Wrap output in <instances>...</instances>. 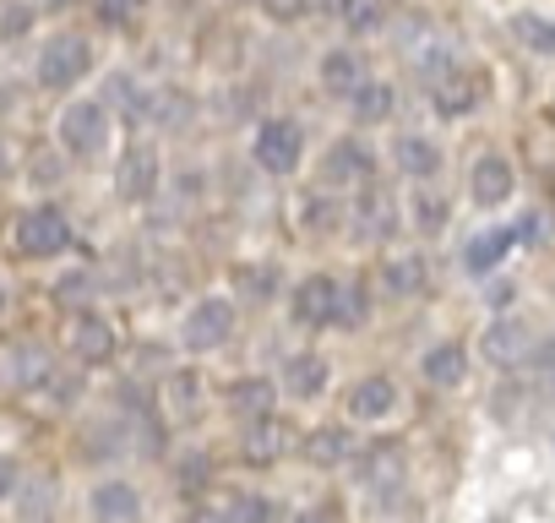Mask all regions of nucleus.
<instances>
[{
	"label": "nucleus",
	"mask_w": 555,
	"mask_h": 523,
	"mask_svg": "<svg viewBox=\"0 0 555 523\" xmlns=\"http://www.w3.org/2000/svg\"><path fill=\"white\" fill-rule=\"evenodd\" d=\"M278 387H284L295 404H317L327 387H333V366L317 355V349H295L284 360V371H278Z\"/></svg>",
	"instance_id": "nucleus-20"
},
{
	"label": "nucleus",
	"mask_w": 555,
	"mask_h": 523,
	"mask_svg": "<svg viewBox=\"0 0 555 523\" xmlns=\"http://www.w3.org/2000/svg\"><path fill=\"white\" fill-rule=\"evenodd\" d=\"M322 186L349 196V191H371L376 186V153L360 142V137H338L327 153H322Z\"/></svg>",
	"instance_id": "nucleus-9"
},
{
	"label": "nucleus",
	"mask_w": 555,
	"mask_h": 523,
	"mask_svg": "<svg viewBox=\"0 0 555 523\" xmlns=\"http://www.w3.org/2000/svg\"><path fill=\"white\" fill-rule=\"evenodd\" d=\"M409 480V452H403V442H376V447H365L360 452V485L365 490H398Z\"/></svg>",
	"instance_id": "nucleus-23"
},
{
	"label": "nucleus",
	"mask_w": 555,
	"mask_h": 523,
	"mask_svg": "<svg viewBox=\"0 0 555 523\" xmlns=\"http://www.w3.org/2000/svg\"><path fill=\"white\" fill-rule=\"evenodd\" d=\"M55 137V148L66 153V164H99V158H109V148H115V115H109V104L99 99V93H72L61 110H55V126H50Z\"/></svg>",
	"instance_id": "nucleus-1"
},
{
	"label": "nucleus",
	"mask_w": 555,
	"mask_h": 523,
	"mask_svg": "<svg viewBox=\"0 0 555 523\" xmlns=\"http://www.w3.org/2000/svg\"><path fill=\"white\" fill-rule=\"evenodd\" d=\"M261 12H267L272 23L289 28V23H306V17L317 12V0H261Z\"/></svg>",
	"instance_id": "nucleus-38"
},
{
	"label": "nucleus",
	"mask_w": 555,
	"mask_h": 523,
	"mask_svg": "<svg viewBox=\"0 0 555 523\" xmlns=\"http://www.w3.org/2000/svg\"><path fill=\"white\" fill-rule=\"evenodd\" d=\"M7 175H12V142L0 137V180H7Z\"/></svg>",
	"instance_id": "nucleus-42"
},
{
	"label": "nucleus",
	"mask_w": 555,
	"mask_h": 523,
	"mask_svg": "<svg viewBox=\"0 0 555 523\" xmlns=\"http://www.w3.org/2000/svg\"><path fill=\"white\" fill-rule=\"evenodd\" d=\"M420 377H425V387H436V393L463 387V382H468V344H457V339L430 344V349L420 355Z\"/></svg>",
	"instance_id": "nucleus-22"
},
{
	"label": "nucleus",
	"mask_w": 555,
	"mask_h": 523,
	"mask_svg": "<svg viewBox=\"0 0 555 523\" xmlns=\"http://www.w3.org/2000/svg\"><path fill=\"white\" fill-rule=\"evenodd\" d=\"M338 12H344V23L349 28H382V0H338Z\"/></svg>",
	"instance_id": "nucleus-37"
},
{
	"label": "nucleus",
	"mask_w": 555,
	"mask_h": 523,
	"mask_svg": "<svg viewBox=\"0 0 555 523\" xmlns=\"http://www.w3.org/2000/svg\"><path fill=\"white\" fill-rule=\"evenodd\" d=\"M403 213H409V229H414V234H441L447 218H452V202H447L441 186L430 180V186H414V191H409V207H403Z\"/></svg>",
	"instance_id": "nucleus-29"
},
{
	"label": "nucleus",
	"mask_w": 555,
	"mask_h": 523,
	"mask_svg": "<svg viewBox=\"0 0 555 523\" xmlns=\"http://www.w3.org/2000/svg\"><path fill=\"white\" fill-rule=\"evenodd\" d=\"M306 458H311L317 469H338V463H349V458H354V436H349V425H317V431L306 436Z\"/></svg>",
	"instance_id": "nucleus-32"
},
{
	"label": "nucleus",
	"mask_w": 555,
	"mask_h": 523,
	"mask_svg": "<svg viewBox=\"0 0 555 523\" xmlns=\"http://www.w3.org/2000/svg\"><path fill=\"white\" fill-rule=\"evenodd\" d=\"M506 34L533 61H555V17H544V12H512L506 17Z\"/></svg>",
	"instance_id": "nucleus-28"
},
{
	"label": "nucleus",
	"mask_w": 555,
	"mask_h": 523,
	"mask_svg": "<svg viewBox=\"0 0 555 523\" xmlns=\"http://www.w3.org/2000/svg\"><path fill=\"white\" fill-rule=\"evenodd\" d=\"M398 404H403V393H398V382L392 377H360L349 393H344V409H349V420H360V425H382V420H392L398 414Z\"/></svg>",
	"instance_id": "nucleus-18"
},
{
	"label": "nucleus",
	"mask_w": 555,
	"mask_h": 523,
	"mask_svg": "<svg viewBox=\"0 0 555 523\" xmlns=\"http://www.w3.org/2000/svg\"><path fill=\"white\" fill-rule=\"evenodd\" d=\"M164 180H169V175H164V153H158L153 137H131V142H120L109 186H115V196H120L126 207H147V202L164 191Z\"/></svg>",
	"instance_id": "nucleus-5"
},
{
	"label": "nucleus",
	"mask_w": 555,
	"mask_h": 523,
	"mask_svg": "<svg viewBox=\"0 0 555 523\" xmlns=\"http://www.w3.org/2000/svg\"><path fill=\"white\" fill-rule=\"evenodd\" d=\"M317 82H322V93L327 99H354L365 82H371V61L354 50V44H333V50H322V61H317Z\"/></svg>",
	"instance_id": "nucleus-12"
},
{
	"label": "nucleus",
	"mask_w": 555,
	"mask_h": 523,
	"mask_svg": "<svg viewBox=\"0 0 555 523\" xmlns=\"http://www.w3.org/2000/svg\"><path fill=\"white\" fill-rule=\"evenodd\" d=\"M354 234L365 240V245H387L392 234H398V202L387 196V191H360V207H354Z\"/></svg>",
	"instance_id": "nucleus-27"
},
{
	"label": "nucleus",
	"mask_w": 555,
	"mask_h": 523,
	"mask_svg": "<svg viewBox=\"0 0 555 523\" xmlns=\"http://www.w3.org/2000/svg\"><path fill=\"white\" fill-rule=\"evenodd\" d=\"M533 349H539V339H533V328L522 322V317H495L485 333H479V355L490 360V366H528L533 360Z\"/></svg>",
	"instance_id": "nucleus-14"
},
{
	"label": "nucleus",
	"mask_w": 555,
	"mask_h": 523,
	"mask_svg": "<svg viewBox=\"0 0 555 523\" xmlns=\"http://www.w3.org/2000/svg\"><path fill=\"white\" fill-rule=\"evenodd\" d=\"M7 317H12V284H7V273H0V328H7Z\"/></svg>",
	"instance_id": "nucleus-41"
},
{
	"label": "nucleus",
	"mask_w": 555,
	"mask_h": 523,
	"mask_svg": "<svg viewBox=\"0 0 555 523\" xmlns=\"http://www.w3.org/2000/svg\"><path fill=\"white\" fill-rule=\"evenodd\" d=\"M61 349H66L72 366H82V371H104V366L120 360V328H115L99 306L72 311V317H66V333H61Z\"/></svg>",
	"instance_id": "nucleus-8"
},
{
	"label": "nucleus",
	"mask_w": 555,
	"mask_h": 523,
	"mask_svg": "<svg viewBox=\"0 0 555 523\" xmlns=\"http://www.w3.org/2000/svg\"><path fill=\"white\" fill-rule=\"evenodd\" d=\"M7 245H12L17 262H61V256H72V245H77V224H72V213H66L61 202L44 196V202H28V207L12 213Z\"/></svg>",
	"instance_id": "nucleus-3"
},
{
	"label": "nucleus",
	"mask_w": 555,
	"mask_h": 523,
	"mask_svg": "<svg viewBox=\"0 0 555 523\" xmlns=\"http://www.w3.org/2000/svg\"><path fill=\"white\" fill-rule=\"evenodd\" d=\"M333 518H338V507H333V501H311V507H300V512H295V523H333Z\"/></svg>",
	"instance_id": "nucleus-40"
},
{
	"label": "nucleus",
	"mask_w": 555,
	"mask_h": 523,
	"mask_svg": "<svg viewBox=\"0 0 555 523\" xmlns=\"http://www.w3.org/2000/svg\"><path fill=\"white\" fill-rule=\"evenodd\" d=\"M234 322H240L234 295H196L185 306V317H180V349L191 360H202V355H212V349H223L234 339Z\"/></svg>",
	"instance_id": "nucleus-7"
},
{
	"label": "nucleus",
	"mask_w": 555,
	"mask_h": 523,
	"mask_svg": "<svg viewBox=\"0 0 555 523\" xmlns=\"http://www.w3.org/2000/svg\"><path fill=\"white\" fill-rule=\"evenodd\" d=\"M278 295V268L256 256L250 268H234V306H267Z\"/></svg>",
	"instance_id": "nucleus-33"
},
{
	"label": "nucleus",
	"mask_w": 555,
	"mask_h": 523,
	"mask_svg": "<svg viewBox=\"0 0 555 523\" xmlns=\"http://www.w3.org/2000/svg\"><path fill=\"white\" fill-rule=\"evenodd\" d=\"M39 34V0H0V44H28Z\"/></svg>",
	"instance_id": "nucleus-34"
},
{
	"label": "nucleus",
	"mask_w": 555,
	"mask_h": 523,
	"mask_svg": "<svg viewBox=\"0 0 555 523\" xmlns=\"http://www.w3.org/2000/svg\"><path fill=\"white\" fill-rule=\"evenodd\" d=\"M306 158V126L295 115H261L250 126V164L267 180H289Z\"/></svg>",
	"instance_id": "nucleus-4"
},
{
	"label": "nucleus",
	"mask_w": 555,
	"mask_h": 523,
	"mask_svg": "<svg viewBox=\"0 0 555 523\" xmlns=\"http://www.w3.org/2000/svg\"><path fill=\"white\" fill-rule=\"evenodd\" d=\"M234 518L240 523H278V501L261 490H245V496H234Z\"/></svg>",
	"instance_id": "nucleus-36"
},
{
	"label": "nucleus",
	"mask_w": 555,
	"mask_h": 523,
	"mask_svg": "<svg viewBox=\"0 0 555 523\" xmlns=\"http://www.w3.org/2000/svg\"><path fill=\"white\" fill-rule=\"evenodd\" d=\"M23 490V463L12 452H0V501H12Z\"/></svg>",
	"instance_id": "nucleus-39"
},
{
	"label": "nucleus",
	"mask_w": 555,
	"mask_h": 523,
	"mask_svg": "<svg viewBox=\"0 0 555 523\" xmlns=\"http://www.w3.org/2000/svg\"><path fill=\"white\" fill-rule=\"evenodd\" d=\"M392 110H398V88H392L387 77H371V82L349 99V115H354L360 126H382V120H392Z\"/></svg>",
	"instance_id": "nucleus-31"
},
{
	"label": "nucleus",
	"mask_w": 555,
	"mask_h": 523,
	"mask_svg": "<svg viewBox=\"0 0 555 523\" xmlns=\"http://www.w3.org/2000/svg\"><path fill=\"white\" fill-rule=\"evenodd\" d=\"M392 169H398L409 186H430V180L447 169V153H441V142L425 137V131H398V137H392Z\"/></svg>",
	"instance_id": "nucleus-16"
},
{
	"label": "nucleus",
	"mask_w": 555,
	"mask_h": 523,
	"mask_svg": "<svg viewBox=\"0 0 555 523\" xmlns=\"http://www.w3.org/2000/svg\"><path fill=\"white\" fill-rule=\"evenodd\" d=\"M376 290L387 295V301H420L425 290H430V262H425V251H392V256H382V268H376Z\"/></svg>",
	"instance_id": "nucleus-15"
},
{
	"label": "nucleus",
	"mask_w": 555,
	"mask_h": 523,
	"mask_svg": "<svg viewBox=\"0 0 555 523\" xmlns=\"http://www.w3.org/2000/svg\"><path fill=\"white\" fill-rule=\"evenodd\" d=\"M142 12H147V0H93V17H99V28H109V34L137 28Z\"/></svg>",
	"instance_id": "nucleus-35"
},
{
	"label": "nucleus",
	"mask_w": 555,
	"mask_h": 523,
	"mask_svg": "<svg viewBox=\"0 0 555 523\" xmlns=\"http://www.w3.org/2000/svg\"><path fill=\"white\" fill-rule=\"evenodd\" d=\"M99 66V44L77 28H50L39 44H34V88L39 93H55V99H72Z\"/></svg>",
	"instance_id": "nucleus-2"
},
{
	"label": "nucleus",
	"mask_w": 555,
	"mask_h": 523,
	"mask_svg": "<svg viewBox=\"0 0 555 523\" xmlns=\"http://www.w3.org/2000/svg\"><path fill=\"white\" fill-rule=\"evenodd\" d=\"M158 409L175 414V420H196V414L207 409V377H202L196 366H175V371H164Z\"/></svg>",
	"instance_id": "nucleus-21"
},
{
	"label": "nucleus",
	"mask_w": 555,
	"mask_h": 523,
	"mask_svg": "<svg viewBox=\"0 0 555 523\" xmlns=\"http://www.w3.org/2000/svg\"><path fill=\"white\" fill-rule=\"evenodd\" d=\"M522 234L517 229H479V234H468V245H463V273L468 279H490L495 268H501V262L512 256V245H517Z\"/></svg>",
	"instance_id": "nucleus-24"
},
{
	"label": "nucleus",
	"mask_w": 555,
	"mask_h": 523,
	"mask_svg": "<svg viewBox=\"0 0 555 523\" xmlns=\"http://www.w3.org/2000/svg\"><path fill=\"white\" fill-rule=\"evenodd\" d=\"M240 458L250 463V469H267V463H278L289 447H295V431L278 420V414H261V420H240Z\"/></svg>",
	"instance_id": "nucleus-17"
},
{
	"label": "nucleus",
	"mask_w": 555,
	"mask_h": 523,
	"mask_svg": "<svg viewBox=\"0 0 555 523\" xmlns=\"http://www.w3.org/2000/svg\"><path fill=\"white\" fill-rule=\"evenodd\" d=\"M223 404H229L240 420H261V414H272V404H278V387H272L267 377H240V382H229Z\"/></svg>",
	"instance_id": "nucleus-30"
},
{
	"label": "nucleus",
	"mask_w": 555,
	"mask_h": 523,
	"mask_svg": "<svg viewBox=\"0 0 555 523\" xmlns=\"http://www.w3.org/2000/svg\"><path fill=\"white\" fill-rule=\"evenodd\" d=\"M88 518L93 523H142V490L120 474H104L88 490Z\"/></svg>",
	"instance_id": "nucleus-19"
},
{
	"label": "nucleus",
	"mask_w": 555,
	"mask_h": 523,
	"mask_svg": "<svg viewBox=\"0 0 555 523\" xmlns=\"http://www.w3.org/2000/svg\"><path fill=\"white\" fill-rule=\"evenodd\" d=\"M104 104H109V115L120 120V126H131V131H142V126H153V110H158V88H147L137 72H115L109 77V88L99 93Z\"/></svg>",
	"instance_id": "nucleus-13"
},
{
	"label": "nucleus",
	"mask_w": 555,
	"mask_h": 523,
	"mask_svg": "<svg viewBox=\"0 0 555 523\" xmlns=\"http://www.w3.org/2000/svg\"><path fill=\"white\" fill-rule=\"evenodd\" d=\"M550 202H555V169H550Z\"/></svg>",
	"instance_id": "nucleus-43"
},
{
	"label": "nucleus",
	"mask_w": 555,
	"mask_h": 523,
	"mask_svg": "<svg viewBox=\"0 0 555 523\" xmlns=\"http://www.w3.org/2000/svg\"><path fill=\"white\" fill-rule=\"evenodd\" d=\"M517 196V164L506 158V153H495V148H485L474 164H468V202L474 207H506Z\"/></svg>",
	"instance_id": "nucleus-10"
},
{
	"label": "nucleus",
	"mask_w": 555,
	"mask_h": 523,
	"mask_svg": "<svg viewBox=\"0 0 555 523\" xmlns=\"http://www.w3.org/2000/svg\"><path fill=\"white\" fill-rule=\"evenodd\" d=\"M295 213H300V229H306V234H317V240H327V234L349 229V202H344L338 191H327V186L306 191Z\"/></svg>",
	"instance_id": "nucleus-25"
},
{
	"label": "nucleus",
	"mask_w": 555,
	"mask_h": 523,
	"mask_svg": "<svg viewBox=\"0 0 555 523\" xmlns=\"http://www.w3.org/2000/svg\"><path fill=\"white\" fill-rule=\"evenodd\" d=\"M430 104H436V115H447V120L474 115V104H479V77L463 72V66H452L447 77L430 82Z\"/></svg>",
	"instance_id": "nucleus-26"
},
{
	"label": "nucleus",
	"mask_w": 555,
	"mask_h": 523,
	"mask_svg": "<svg viewBox=\"0 0 555 523\" xmlns=\"http://www.w3.org/2000/svg\"><path fill=\"white\" fill-rule=\"evenodd\" d=\"M55 377V349L23 339V344H7V355H0V382H7L12 393H44V382Z\"/></svg>",
	"instance_id": "nucleus-11"
},
{
	"label": "nucleus",
	"mask_w": 555,
	"mask_h": 523,
	"mask_svg": "<svg viewBox=\"0 0 555 523\" xmlns=\"http://www.w3.org/2000/svg\"><path fill=\"white\" fill-rule=\"evenodd\" d=\"M289 322L300 328H349V279L338 273H306L289 290Z\"/></svg>",
	"instance_id": "nucleus-6"
}]
</instances>
